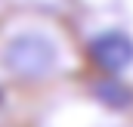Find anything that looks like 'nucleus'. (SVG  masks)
<instances>
[{"label":"nucleus","mask_w":133,"mask_h":127,"mask_svg":"<svg viewBox=\"0 0 133 127\" xmlns=\"http://www.w3.org/2000/svg\"><path fill=\"white\" fill-rule=\"evenodd\" d=\"M3 65H6V71H12L19 78H50L62 68V50L46 34L22 31L6 40Z\"/></svg>","instance_id":"f257e3e1"}]
</instances>
